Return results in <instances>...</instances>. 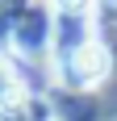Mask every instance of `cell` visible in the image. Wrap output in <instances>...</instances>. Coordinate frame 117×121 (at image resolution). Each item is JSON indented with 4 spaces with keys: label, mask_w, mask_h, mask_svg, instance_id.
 <instances>
[{
    "label": "cell",
    "mask_w": 117,
    "mask_h": 121,
    "mask_svg": "<svg viewBox=\"0 0 117 121\" xmlns=\"http://www.w3.org/2000/svg\"><path fill=\"white\" fill-rule=\"evenodd\" d=\"M109 67H113V54H109V46L100 42V38H88V42H80V46L58 50V84L71 88V92L96 88L109 75Z\"/></svg>",
    "instance_id": "1"
},
{
    "label": "cell",
    "mask_w": 117,
    "mask_h": 121,
    "mask_svg": "<svg viewBox=\"0 0 117 121\" xmlns=\"http://www.w3.org/2000/svg\"><path fill=\"white\" fill-rule=\"evenodd\" d=\"M50 38H54V21H50V13L42 4L34 9H21L17 25H13V46L21 50V54H38V50L50 46Z\"/></svg>",
    "instance_id": "2"
},
{
    "label": "cell",
    "mask_w": 117,
    "mask_h": 121,
    "mask_svg": "<svg viewBox=\"0 0 117 121\" xmlns=\"http://www.w3.org/2000/svg\"><path fill=\"white\" fill-rule=\"evenodd\" d=\"M25 104V79L9 59H0V109H17Z\"/></svg>",
    "instance_id": "3"
},
{
    "label": "cell",
    "mask_w": 117,
    "mask_h": 121,
    "mask_svg": "<svg viewBox=\"0 0 117 121\" xmlns=\"http://www.w3.org/2000/svg\"><path fill=\"white\" fill-rule=\"evenodd\" d=\"M92 0H54V13L58 17H88Z\"/></svg>",
    "instance_id": "4"
},
{
    "label": "cell",
    "mask_w": 117,
    "mask_h": 121,
    "mask_svg": "<svg viewBox=\"0 0 117 121\" xmlns=\"http://www.w3.org/2000/svg\"><path fill=\"white\" fill-rule=\"evenodd\" d=\"M100 4H105V9H117V0H100Z\"/></svg>",
    "instance_id": "5"
}]
</instances>
